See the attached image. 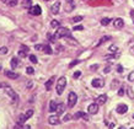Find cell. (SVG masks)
Returning <instances> with one entry per match:
<instances>
[{
    "instance_id": "40",
    "label": "cell",
    "mask_w": 134,
    "mask_h": 129,
    "mask_svg": "<svg viewBox=\"0 0 134 129\" xmlns=\"http://www.w3.org/2000/svg\"><path fill=\"white\" fill-rule=\"evenodd\" d=\"M110 51L111 52H117V47H116V46H110Z\"/></svg>"
},
{
    "instance_id": "32",
    "label": "cell",
    "mask_w": 134,
    "mask_h": 129,
    "mask_svg": "<svg viewBox=\"0 0 134 129\" xmlns=\"http://www.w3.org/2000/svg\"><path fill=\"white\" fill-rule=\"evenodd\" d=\"M71 118H73V116H70V114H65L64 118H63V122H68V121H70Z\"/></svg>"
},
{
    "instance_id": "5",
    "label": "cell",
    "mask_w": 134,
    "mask_h": 129,
    "mask_svg": "<svg viewBox=\"0 0 134 129\" xmlns=\"http://www.w3.org/2000/svg\"><path fill=\"white\" fill-rule=\"evenodd\" d=\"M30 14L31 15H35V16H38L42 14V9L38 6V5H35V6H31L30 8Z\"/></svg>"
},
{
    "instance_id": "29",
    "label": "cell",
    "mask_w": 134,
    "mask_h": 129,
    "mask_svg": "<svg viewBox=\"0 0 134 129\" xmlns=\"http://www.w3.org/2000/svg\"><path fill=\"white\" fill-rule=\"evenodd\" d=\"M8 4H9V6H16V4H17V0H9L8 1Z\"/></svg>"
},
{
    "instance_id": "24",
    "label": "cell",
    "mask_w": 134,
    "mask_h": 129,
    "mask_svg": "<svg viewBox=\"0 0 134 129\" xmlns=\"http://www.w3.org/2000/svg\"><path fill=\"white\" fill-rule=\"evenodd\" d=\"M82 116H84V112H76L73 116V118L74 119H79V118H82Z\"/></svg>"
},
{
    "instance_id": "27",
    "label": "cell",
    "mask_w": 134,
    "mask_h": 129,
    "mask_svg": "<svg viewBox=\"0 0 134 129\" xmlns=\"http://www.w3.org/2000/svg\"><path fill=\"white\" fill-rule=\"evenodd\" d=\"M25 116H26V118H27V119H29V118H31L33 116V111H32V109H29L27 112L25 113Z\"/></svg>"
},
{
    "instance_id": "44",
    "label": "cell",
    "mask_w": 134,
    "mask_h": 129,
    "mask_svg": "<svg viewBox=\"0 0 134 129\" xmlns=\"http://www.w3.org/2000/svg\"><path fill=\"white\" fill-rule=\"evenodd\" d=\"M82 119H84V121H89V116L84 113V116H82Z\"/></svg>"
},
{
    "instance_id": "25",
    "label": "cell",
    "mask_w": 134,
    "mask_h": 129,
    "mask_svg": "<svg viewBox=\"0 0 134 129\" xmlns=\"http://www.w3.org/2000/svg\"><path fill=\"white\" fill-rule=\"evenodd\" d=\"M116 58H119V54H111V55H106L105 59H116Z\"/></svg>"
},
{
    "instance_id": "6",
    "label": "cell",
    "mask_w": 134,
    "mask_h": 129,
    "mask_svg": "<svg viewBox=\"0 0 134 129\" xmlns=\"http://www.w3.org/2000/svg\"><path fill=\"white\" fill-rule=\"evenodd\" d=\"M98 103L96 102V103H91V105L87 107V111H89L90 114H96V113L98 112Z\"/></svg>"
},
{
    "instance_id": "45",
    "label": "cell",
    "mask_w": 134,
    "mask_h": 129,
    "mask_svg": "<svg viewBox=\"0 0 134 129\" xmlns=\"http://www.w3.org/2000/svg\"><path fill=\"white\" fill-rule=\"evenodd\" d=\"M73 76L74 77H79V76H80V71H75V74H74Z\"/></svg>"
},
{
    "instance_id": "15",
    "label": "cell",
    "mask_w": 134,
    "mask_h": 129,
    "mask_svg": "<svg viewBox=\"0 0 134 129\" xmlns=\"http://www.w3.org/2000/svg\"><path fill=\"white\" fill-rule=\"evenodd\" d=\"M57 106H58V103L55 101L49 102V112H55L57 111Z\"/></svg>"
},
{
    "instance_id": "2",
    "label": "cell",
    "mask_w": 134,
    "mask_h": 129,
    "mask_svg": "<svg viewBox=\"0 0 134 129\" xmlns=\"http://www.w3.org/2000/svg\"><path fill=\"white\" fill-rule=\"evenodd\" d=\"M76 102H77V95L75 92H70L68 95V107L73 108L74 106L76 105Z\"/></svg>"
},
{
    "instance_id": "20",
    "label": "cell",
    "mask_w": 134,
    "mask_h": 129,
    "mask_svg": "<svg viewBox=\"0 0 134 129\" xmlns=\"http://www.w3.org/2000/svg\"><path fill=\"white\" fill-rule=\"evenodd\" d=\"M43 52L47 53V54H53L52 48L49 47V44H44V48H43Z\"/></svg>"
},
{
    "instance_id": "18",
    "label": "cell",
    "mask_w": 134,
    "mask_h": 129,
    "mask_svg": "<svg viewBox=\"0 0 134 129\" xmlns=\"http://www.w3.org/2000/svg\"><path fill=\"white\" fill-rule=\"evenodd\" d=\"M19 63H20V61H19V59H17V58H12V59H11V68L12 69H16L17 66H19Z\"/></svg>"
},
{
    "instance_id": "1",
    "label": "cell",
    "mask_w": 134,
    "mask_h": 129,
    "mask_svg": "<svg viewBox=\"0 0 134 129\" xmlns=\"http://www.w3.org/2000/svg\"><path fill=\"white\" fill-rule=\"evenodd\" d=\"M66 86V79L64 76H62L58 79V82H57V86H55V91H57L58 95H62L64 92V89Z\"/></svg>"
},
{
    "instance_id": "16",
    "label": "cell",
    "mask_w": 134,
    "mask_h": 129,
    "mask_svg": "<svg viewBox=\"0 0 134 129\" xmlns=\"http://www.w3.org/2000/svg\"><path fill=\"white\" fill-rule=\"evenodd\" d=\"M53 84H54V77H51V79L46 82V90H47V91H49V90L52 89V85Z\"/></svg>"
},
{
    "instance_id": "35",
    "label": "cell",
    "mask_w": 134,
    "mask_h": 129,
    "mask_svg": "<svg viewBox=\"0 0 134 129\" xmlns=\"http://www.w3.org/2000/svg\"><path fill=\"white\" fill-rule=\"evenodd\" d=\"M8 53V48L6 47H1L0 48V54H6Z\"/></svg>"
},
{
    "instance_id": "41",
    "label": "cell",
    "mask_w": 134,
    "mask_h": 129,
    "mask_svg": "<svg viewBox=\"0 0 134 129\" xmlns=\"http://www.w3.org/2000/svg\"><path fill=\"white\" fill-rule=\"evenodd\" d=\"M128 80L129 81H134V73H130L129 76H128Z\"/></svg>"
},
{
    "instance_id": "13",
    "label": "cell",
    "mask_w": 134,
    "mask_h": 129,
    "mask_svg": "<svg viewBox=\"0 0 134 129\" xmlns=\"http://www.w3.org/2000/svg\"><path fill=\"white\" fill-rule=\"evenodd\" d=\"M65 108H66V107H65L64 103H58L57 111H55V112H57V114H63V113L65 112Z\"/></svg>"
},
{
    "instance_id": "51",
    "label": "cell",
    "mask_w": 134,
    "mask_h": 129,
    "mask_svg": "<svg viewBox=\"0 0 134 129\" xmlns=\"http://www.w3.org/2000/svg\"><path fill=\"white\" fill-rule=\"evenodd\" d=\"M44 1H49V0H44Z\"/></svg>"
},
{
    "instance_id": "49",
    "label": "cell",
    "mask_w": 134,
    "mask_h": 129,
    "mask_svg": "<svg viewBox=\"0 0 134 129\" xmlns=\"http://www.w3.org/2000/svg\"><path fill=\"white\" fill-rule=\"evenodd\" d=\"M1 1H3V3H8L9 0H1Z\"/></svg>"
},
{
    "instance_id": "36",
    "label": "cell",
    "mask_w": 134,
    "mask_h": 129,
    "mask_svg": "<svg viewBox=\"0 0 134 129\" xmlns=\"http://www.w3.org/2000/svg\"><path fill=\"white\" fill-rule=\"evenodd\" d=\"M30 60L32 61V63H37V57L36 55H30Z\"/></svg>"
},
{
    "instance_id": "37",
    "label": "cell",
    "mask_w": 134,
    "mask_h": 129,
    "mask_svg": "<svg viewBox=\"0 0 134 129\" xmlns=\"http://www.w3.org/2000/svg\"><path fill=\"white\" fill-rule=\"evenodd\" d=\"M108 40H111V37L110 36H107V37H103L101 41H100V43H98V46L101 44V43H103V42H106V41H108Z\"/></svg>"
},
{
    "instance_id": "46",
    "label": "cell",
    "mask_w": 134,
    "mask_h": 129,
    "mask_svg": "<svg viewBox=\"0 0 134 129\" xmlns=\"http://www.w3.org/2000/svg\"><path fill=\"white\" fill-rule=\"evenodd\" d=\"M108 127H110V128H114L116 124H114V123H111V124H108Z\"/></svg>"
},
{
    "instance_id": "9",
    "label": "cell",
    "mask_w": 134,
    "mask_h": 129,
    "mask_svg": "<svg viewBox=\"0 0 134 129\" xmlns=\"http://www.w3.org/2000/svg\"><path fill=\"white\" fill-rule=\"evenodd\" d=\"M59 9H60V1H55L52 5V8H51V12L54 14V15H57L58 12H59Z\"/></svg>"
},
{
    "instance_id": "39",
    "label": "cell",
    "mask_w": 134,
    "mask_h": 129,
    "mask_svg": "<svg viewBox=\"0 0 134 129\" xmlns=\"http://www.w3.org/2000/svg\"><path fill=\"white\" fill-rule=\"evenodd\" d=\"M117 71H118L119 74L123 73V66H122L121 64H118V65H117Z\"/></svg>"
},
{
    "instance_id": "52",
    "label": "cell",
    "mask_w": 134,
    "mask_h": 129,
    "mask_svg": "<svg viewBox=\"0 0 134 129\" xmlns=\"http://www.w3.org/2000/svg\"><path fill=\"white\" fill-rule=\"evenodd\" d=\"M0 69H1V68H0Z\"/></svg>"
},
{
    "instance_id": "4",
    "label": "cell",
    "mask_w": 134,
    "mask_h": 129,
    "mask_svg": "<svg viewBox=\"0 0 134 129\" xmlns=\"http://www.w3.org/2000/svg\"><path fill=\"white\" fill-rule=\"evenodd\" d=\"M4 91L6 92V95H9V96H10L12 100H14V102L17 101V95H16V92H15V91H14V90H12L10 86H5V87H4Z\"/></svg>"
},
{
    "instance_id": "38",
    "label": "cell",
    "mask_w": 134,
    "mask_h": 129,
    "mask_svg": "<svg viewBox=\"0 0 134 129\" xmlns=\"http://www.w3.org/2000/svg\"><path fill=\"white\" fill-rule=\"evenodd\" d=\"M79 63H80V60H74V61H71V63L69 64V66H70V68H73L74 65H77Z\"/></svg>"
},
{
    "instance_id": "7",
    "label": "cell",
    "mask_w": 134,
    "mask_h": 129,
    "mask_svg": "<svg viewBox=\"0 0 134 129\" xmlns=\"http://www.w3.org/2000/svg\"><path fill=\"white\" fill-rule=\"evenodd\" d=\"M48 122L49 124L52 125H57L60 123V119H59V114H55V116H51V117L48 118Z\"/></svg>"
},
{
    "instance_id": "48",
    "label": "cell",
    "mask_w": 134,
    "mask_h": 129,
    "mask_svg": "<svg viewBox=\"0 0 134 129\" xmlns=\"http://www.w3.org/2000/svg\"><path fill=\"white\" fill-rule=\"evenodd\" d=\"M31 86H32V81H29L27 82V87H31Z\"/></svg>"
},
{
    "instance_id": "3",
    "label": "cell",
    "mask_w": 134,
    "mask_h": 129,
    "mask_svg": "<svg viewBox=\"0 0 134 129\" xmlns=\"http://www.w3.org/2000/svg\"><path fill=\"white\" fill-rule=\"evenodd\" d=\"M69 36H71V35H70V31L66 27H58V31H57L58 38H65V37H69Z\"/></svg>"
},
{
    "instance_id": "28",
    "label": "cell",
    "mask_w": 134,
    "mask_h": 129,
    "mask_svg": "<svg viewBox=\"0 0 134 129\" xmlns=\"http://www.w3.org/2000/svg\"><path fill=\"white\" fill-rule=\"evenodd\" d=\"M47 37H48V40L51 41V42H55V40H57V36H53V35H51V33H48Z\"/></svg>"
},
{
    "instance_id": "26",
    "label": "cell",
    "mask_w": 134,
    "mask_h": 129,
    "mask_svg": "<svg viewBox=\"0 0 134 129\" xmlns=\"http://www.w3.org/2000/svg\"><path fill=\"white\" fill-rule=\"evenodd\" d=\"M51 26H52L53 28H58L59 27V22H58L57 20H53V21H51Z\"/></svg>"
},
{
    "instance_id": "30",
    "label": "cell",
    "mask_w": 134,
    "mask_h": 129,
    "mask_svg": "<svg viewBox=\"0 0 134 129\" xmlns=\"http://www.w3.org/2000/svg\"><path fill=\"white\" fill-rule=\"evenodd\" d=\"M81 20H82V16H75V17H74V19H73V20H71V21H73L74 24H76V22H80V21H81Z\"/></svg>"
},
{
    "instance_id": "10",
    "label": "cell",
    "mask_w": 134,
    "mask_h": 129,
    "mask_svg": "<svg viewBox=\"0 0 134 129\" xmlns=\"http://www.w3.org/2000/svg\"><path fill=\"white\" fill-rule=\"evenodd\" d=\"M91 85H92L93 87H102V86L105 85V82H103V80H101V79H93Z\"/></svg>"
},
{
    "instance_id": "21",
    "label": "cell",
    "mask_w": 134,
    "mask_h": 129,
    "mask_svg": "<svg viewBox=\"0 0 134 129\" xmlns=\"http://www.w3.org/2000/svg\"><path fill=\"white\" fill-rule=\"evenodd\" d=\"M127 92H128V96H129L130 98H133V100H134V91H133V89H132L130 86H128V87H127Z\"/></svg>"
},
{
    "instance_id": "43",
    "label": "cell",
    "mask_w": 134,
    "mask_h": 129,
    "mask_svg": "<svg viewBox=\"0 0 134 129\" xmlns=\"http://www.w3.org/2000/svg\"><path fill=\"white\" fill-rule=\"evenodd\" d=\"M110 71H111V66H106V68L103 69V73H105V74L110 73Z\"/></svg>"
},
{
    "instance_id": "14",
    "label": "cell",
    "mask_w": 134,
    "mask_h": 129,
    "mask_svg": "<svg viewBox=\"0 0 134 129\" xmlns=\"http://www.w3.org/2000/svg\"><path fill=\"white\" fill-rule=\"evenodd\" d=\"M5 75L8 77H10V79H17V77H19V74L14 73L11 70H6V71H5Z\"/></svg>"
},
{
    "instance_id": "11",
    "label": "cell",
    "mask_w": 134,
    "mask_h": 129,
    "mask_svg": "<svg viewBox=\"0 0 134 129\" xmlns=\"http://www.w3.org/2000/svg\"><path fill=\"white\" fill-rule=\"evenodd\" d=\"M113 26L116 28H122L123 26H124V21H123V19H116V20L113 21Z\"/></svg>"
},
{
    "instance_id": "23",
    "label": "cell",
    "mask_w": 134,
    "mask_h": 129,
    "mask_svg": "<svg viewBox=\"0 0 134 129\" xmlns=\"http://www.w3.org/2000/svg\"><path fill=\"white\" fill-rule=\"evenodd\" d=\"M110 22H111V19H108V17H105V19H102V20H101V25H102V26H107Z\"/></svg>"
},
{
    "instance_id": "33",
    "label": "cell",
    "mask_w": 134,
    "mask_h": 129,
    "mask_svg": "<svg viewBox=\"0 0 134 129\" xmlns=\"http://www.w3.org/2000/svg\"><path fill=\"white\" fill-rule=\"evenodd\" d=\"M43 48H44V44H37V46H35V49H36V51H43Z\"/></svg>"
},
{
    "instance_id": "31",
    "label": "cell",
    "mask_w": 134,
    "mask_h": 129,
    "mask_svg": "<svg viewBox=\"0 0 134 129\" xmlns=\"http://www.w3.org/2000/svg\"><path fill=\"white\" fill-rule=\"evenodd\" d=\"M124 95V86H121L118 90V96H123Z\"/></svg>"
},
{
    "instance_id": "50",
    "label": "cell",
    "mask_w": 134,
    "mask_h": 129,
    "mask_svg": "<svg viewBox=\"0 0 134 129\" xmlns=\"http://www.w3.org/2000/svg\"><path fill=\"white\" fill-rule=\"evenodd\" d=\"M66 1H73V0H66Z\"/></svg>"
},
{
    "instance_id": "47",
    "label": "cell",
    "mask_w": 134,
    "mask_h": 129,
    "mask_svg": "<svg viewBox=\"0 0 134 129\" xmlns=\"http://www.w3.org/2000/svg\"><path fill=\"white\" fill-rule=\"evenodd\" d=\"M130 16H132V19L134 20V10H132V11H130Z\"/></svg>"
},
{
    "instance_id": "12",
    "label": "cell",
    "mask_w": 134,
    "mask_h": 129,
    "mask_svg": "<svg viewBox=\"0 0 134 129\" xmlns=\"http://www.w3.org/2000/svg\"><path fill=\"white\" fill-rule=\"evenodd\" d=\"M106 101H107V96H106V95H100V96L96 98V102H97L98 105H105Z\"/></svg>"
},
{
    "instance_id": "19",
    "label": "cell",
    "mask_w": 134,
    "mask_h": 129,
    "mask_svg": "<svg viewBox=\"0 0 134 129\" xmlns=\"http://www.w3.org/2000/svg\"><path fill=\"white\" fill-rule=\"evenodd\" d=\"M118 86H121V82H119L117 79H114V80L112 81V84H111V87H112V89H117Z\"/></svg>"
},
{
    "instance_id": "42",
    "label": "cell",
    "mask_w": 134,
    "mask_h": 129,
    "mask_svg": "<svg viewBox=\"0 0 134 129\" xmlns=\"http://www.w3.org/2000/svg\"><path fill=\"white\" fill-rule=\"evenodd\" d=\"M81 30H84L82 26H75V27H74V31H81Z\"/></svg>"
},
{
    "instance_id": "22",
    "label": "cell",
    "mask_w": 134,
    "mask_h": 129,
    "mask_svg": "<svg viewBox=\"0 0 134 129\" xmlns=\"http://www.w3.org/2000/svg\"><path fill=\"white\" fill-rule=\"evenodd\" d=\"M27 51H26V49H22L21 48L20 51H19V57H20V58H25V57H27Z\"/></svg>"
},
{
    "instance_id": "8",
    "label": "cell",
    "mask_w": 134,
    "mask_h": 129,
    "mask_svg": "<svg viewBox=\"0 0 134 129\" xmlns=\"http://www.w3.org/2000/svg\"><path fill=\"white\" fill-rule=\"evenodd\" d=\"M127 111H128V106L123 105V103L118 105L117 108H116V112H118L119 114H124V113H127Z\"/></svg>"
},
{
    "instance_id": "17",
    "label": "cell",
    "mask_w": 134,
    "mask_h": 129,
    "mask_svg": "<svg viewBox=\"0 0 134 129\" xmlns=\"http://www.w3.org/2000/svg\"><path fill=\"white\" fill-rule=\"evenodd\" d=\"M22 6L26 9H30L32 6V1L31 0H22Z\"/></svg>"
},
{
    "instance_id": "34",
    "label": "cell",
    "mask_w": 134,
    "mask_h": 129,
    "mask_svg": "<svg viewBox=\"0 0 134 129\" xmlns=\"http://www.w3.org/2000/svg\"><path fill=\"white\" fill-rule=\"evenodd\" d=\"M26 71H27V74H30V75L35 74V70H33V68H31V66H29V68L26 69Z\"/></svg>"
}]
</instances>
